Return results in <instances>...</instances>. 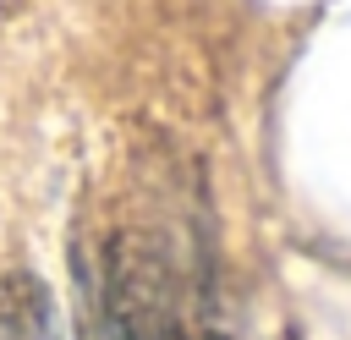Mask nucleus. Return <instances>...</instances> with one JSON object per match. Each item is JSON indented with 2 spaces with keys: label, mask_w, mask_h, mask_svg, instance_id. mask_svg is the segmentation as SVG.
Listing matches in <instances>:
<instances>
[{
  "label": "nucleus",
  "mask_w": 351,
  "mask_h": 340,
  "mask_svg": "<svg viewBox=\"0 0 351 340\" xmlns=\"http://www.w3.org/2000/svg\"><path fill=\"white\" fill-rule=\"evenodd\" d=\"M110 340H186L181 291L170 274V258L137 236L121 230L104 241V291H99Z\"/></svg>",
  "instance_id": "f257e3e1"
},
{
  "label": "nucleus",
  "mask_w": 351,
  "mask_h": 340,
  "mask_svg": "<svg viewBox=\"0 0 351 340\" xmlns=\"http://www.w3.org/2000/svg\"><path fill=\"white\" fill-rule=\"evenodd\" d=\"M0 340H60L55 296L33 269H11L0 280Z\"/></svg>",
  "instance_id": "f03ea898"
}]
</instances>
